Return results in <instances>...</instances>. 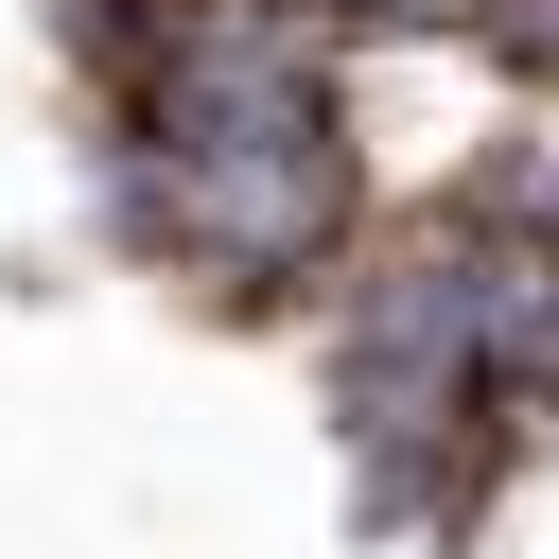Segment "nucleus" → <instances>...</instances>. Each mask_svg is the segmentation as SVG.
Instances as JSON below:
<instances>
[{
	"instance_id": "f257e3e1",
	"label": "nucleus",
	"mask_w": 559,
	"mask_h": 559,
	"mask_svg": "<svg viewBox=\"0 0 559 559\" xmlns=\"http://www.w3.org/2000/svg\"><path fill=\"white\" fill-rule=\"evenodd\" d=\"M105 70V227L210 297H297L367 227L349 52L297 0H70Z\"/></svg>"
}]
</instances>
